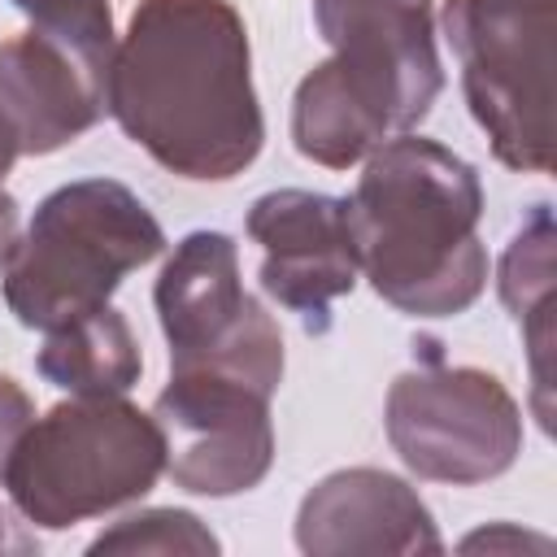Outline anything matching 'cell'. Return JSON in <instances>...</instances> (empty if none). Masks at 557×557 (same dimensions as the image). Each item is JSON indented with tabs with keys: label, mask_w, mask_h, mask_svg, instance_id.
<instances>
[{
	"label": "cell",
	"mask_w": 557,
	"mask_h": 557,
	"mask_svg": "<svg viewBox=\"0 0 557 557\" xmlns=\"http://www.w3.org/2000/svg\"><path fill=\"white\" fill-rule=\"evenodd\" d=\"M109 113L131 144L187 183L244 174L265 144V117L239 9L139 0L113 44Z\"/></svg>",
	"instance_id": "1"
},
{
	"label": "cell",
	"mask_w": 557,
	"mask_h": 557,
	"mask_svg": "<svg viewBox=\"0 0 557 557\" xmlns=\"http://www.w3.org/2000/svg\"><path fill=\"white\" fill-rule=\"evenodd\" d=\"M479 170L426 135L383 139L344 196L357 274L405 318H457L487 287Z\"/></svg>",
	"instance_id": "2"
},
{
	"label": "cell",
	"mask_w": 557,
	"mask_h": 557,
	"mask_svg": "<svg viewBox=\"0 0 557 557\" xmlns=\"http://www.w3.org/2000/svg\"><path fill=\"white\" fill-rule=\"evenodd\" d=\"M165 231L117 178H74L52 187L4 265V305L30 331H52L109 305L117 283L161 257Z\"/></svg>",
	"instance_id": "3"
},
{
	"label": "cell",
	"mask_w": 557,
	"mask_h": 557,
	"mask_svg": "<svg viewBox=\"0 0 557 557\" xmlns=\"http://www.w3.org/2000/svg\"><path fill=\"white\" fill-rule=\"evenodd\" d=\"M165 474L152 413L126 396H70L35 418L4 470L13 509L44 531H65L144 500Z\"/></svg>",
	"instance_id": "4"
},
{
	"label": "cell",
	"mask_w": 557,
	"mask_h": 557,
	"mask_svg": "<svg viewBox=\"0 0 557 557\" xmlns=\"http://www.w3.org/2000/svg\"><path fill=\"white\" fill-rule=\"evenodd\" d=\"M440 26L461 65L470 117L496 161L548 174L557 0H444Z\"/></svg>",
	"instance_id": "5"
},
{
	"label": "cell",
	"mask_w": 557,
	"mask_h": 557,
	"mask_svg": "<svg viewBox=\"0 0 557 557\" xmlns=\"http://www.w3.org/2000/svg\"><path fill=\"white\" fill-rule=\"evenodd\" d=\"M422 361L392 379L383 431L396 457L431 483L474 487L500 479L522 453V409L483 366L444 361L435 339H418Z\"/></svg>",
	"instance_id": "6"
},
{
	"label": "cell",
	"mask_w": 557,
	"mask_h": 557,
	"mask_svg": "<svg viewBox=\"0 0 557 557\" xmlns=\"http://www.w3.org/2000/svg\"><path fill=\"white\" fill-rule=\"evenodd\" d=\"M157 322L170 344V374L213 370L265 396L283 383V331L244 292L239 248L222 231H187L152 287Z\"/></svg>",
	"instance_id": "7"
},
{
	"label": "cell",
	"mask_w": 557,
	"mask_h": 557,
	"mask_svg": "<svg viewBox=\"0 0 557 557\" xmlns=\"http://www.w3.org/2000/svg\"><path fill=\"white\" fill-rule=\"evenodd\" d=\"M165 474L191 496L252 492L274 466L270 396L213 370H178L152 400Z\"/></svg>",
	"instance_id": "8"
},
{
	"label": "cell",
	"mask_w": 557,
	"mask_h": 557,
	"mask_svg": "<svg viewBox=\"0 0 557 557\" xmlns=\"http://www.w3.org/2000/svg\"><path fill=\"white\" fill-rule=\"evenodd\" d=\"M313 22L387 135H405L431 113L444 91L431 0H313Z\"/></svg>",
	"instance_id": "9"
},
{
	"label": "cell",
	"mask_w": 557,
	"mask_h": 557,
	"mask_svg": "<svg viewBox=\"0 0 557 557\" xmlns=\"http://www.w3.org/2000/svg\"><path fill=\"white\" fill-rule=\"evenodd\" d=\"M244 231L252 244H261V292L296 313L305 335H326L335 322L331 305L357 287L344 196L274 187L248 205Z\"/></svg>",
	"instance_id": "10"
},
{
	"label": "cell",
	"mask_w": 557,
	"mask_h": 557,
	"mask_svg": "<svg viewBox=\"0 0 557 557\" xmlns=\"http://www.w3.org/2000/svg\"><path fill=\"white\" fill-rule=\"evenodd\" d=\"M109 61L113 52L39 26L0 39V122L17 157H48L109 113Z\"/></svg>",
	"instance_id": "11"
},
{
	"label": "cell",
	"mask_w": 557,
	"mask_h": 557,
	"mask_svg": "<svg viewBox=\"0 0 557 557\" xmlns=\"http://www.w3.org/2000/svg\"><path fill=\"white\" fill-rule=\"evenodd\" d=\"M296 548L309 557H418L444 553V535L400 474L379 466H344L318 479L296 509Z\"/></svg>",
	"instance_id": "12"
},
{
	"label": "cell",
	"mask_w": 557,
	"mask_h": 557,
	"mask_svg": "<svg viewBox=\"0 0 557 557\" xmlns=\"http://www.w3.org/2000/svg\"><path fill=\"white\" fill-rule=\"evenodd\" d=\"M500 300L522 331L527 366H531V405L544 426L553 431V209L535 205L518 235L509 239L496 274Z\"/></svg>",
	"instance_id": "13"
},
{
	"label": "cell",
	"mask_w": 557,
	"mask_h": 557,
	"mask_svg": "<svg viewBox=\"0 0 557 557\" xmlns=\"http://www.w3.org/2000/svg\"><path fill=\"white\" fill-rule=\"evenodd\" d=\"M387 135L374 104L348 83V74L335 65V57L318 61L292 96V144L305 161L322 170H348L361 165Z\"/></svg>",
	"instance_id": "14"
},
{
	"label": "cell",
	"mask_w": 557,
	"mask_h": 557,
	"mask_svg": "<svg viewBox=\"0 0 557 557\" xmlns=\"http://www.w3.org/2000/svg\"><path fill=\"white\" fill-rule=\"evenodd\" d=\"M35 370L70 396H126L144 374V352L131 322L100 305L44 331Z\"/></svg>",
	"instance_id": "15"
},
{
	"label": "cell",
	"mask_w": 557,
	"mask_h": 557,
	"mask_svg": "<svg viewBox=\"0 0 557 557\" xmlns=\"http://www.w3.org/2000/svg\"><path fill=\"white\" fill-rule=\"evenodd\" d=\"M87 553H187V557H209L222 553V540L191 513V509H139L104 527Z\"/></svg>",
	"instance_id": "16"
},
{
	"label": "cell",
	"mask_w": 557,
	"mask_h": 557,
	"mask_svg": "<svg viewBox=\"0 0 557 557\" xmlns=\"http://www.w3.org/2000/svg\"><path fill=\"white\" fill-rule=\"evenodd\" d=\"M13 9H22L30 17V26L65 35L83 48L113 52V44H117L109 0H13Z\"/></svg>",
	"instance_id": "17"
},
{
	"label": "cell",
	"mask_w": 557,
	"mask_h": 557,
	"mask_svg": "<svg viewBox=\"0 0 557 557\" xmlns=\"http://www.w3.org/2000/svg\"><path fill=\"white\" fill-rule=\"evenodd\" d=\"M35 422V400L30 392L13 379V374H0V483H4V470H9V457L22 440V431Z\"/></svg>",
	"instance_id": "18"
},
{
	"label": "cell",
	"mask_w": 557,
	"mask_h": 557,
	"mask_svg": "<svg viewBox=\"0 0 557 557\" xmlns=\"http://www.w3.org/2000/svg\"><path fill=\"white\" fill-rule=\"evenodd\" d=\"M457 548H461V553H527V548L553 553V540L540 535V531H522V527H513V522H487V527L470 531Z\"/></svg>",
	"instance_id": "19"
},
{
	"label": "cell",
	"mask_w": 557,
	"mask_h": 557,
	"mask_svg": "<svg viewBox=\"0 0 557 557\" xmlns=\"http://www.w3.org/2000/svg\"><path fill=\"white\" fill-rule=\"evenodd\" d=\"M17 239H22V218H17V200L0 187V274H4V265L13 261V252H17Z\"/></svg>",
	"instance_id": "20"
},
{
	"label": "cell",
	"mask_w": 557,
	"mask_h": 557,
	"mask_svg": "<svg viewBox=\"0 0 557 557\" xmlns=\"http://www.w3.org/2000/svg\"><path fill=\"white\" fill-rule=\"evenodd\" d=\"M4 553H35V535L17 531V522H9V513L0 509V557Z\"/></svg>",
	"instance_id": "21"
}]
</instances>
